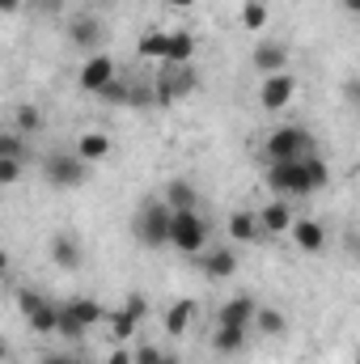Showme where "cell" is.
Returning <instances> with one entry per match:
<instances>
[{"label": "cell", "instance_id": "d590c367", "mask_svg": "<svg viewBox=\"0 0 360 364\" xmlns=\"http://www.w3.org/2000/svg\"><path fill=\"white\" fill-rule=\"evenodd\" d=\"M106 364H136V352H127V348H115Z\"/></svg>", "mask_w": 360, "mask_h": 364}, {"label": "cell", "instance_id": "6da1fadb", "mask_svg": "<svg viewBox=\"0 0 360 364\" xmlns=\"http://www.w3.org/2000/svg\"><path fill=\"white\" fill-rule=\"evenodd\" d=\"M331 182L327 161L314 153V157H301V161H271L268 166V186L280 195H314Z\"/></svg>", "mask_w": 360, "mask_h": 364}, {"label": "cell", "instance_id": "8d00e7d4", "mask_svg": "<svg viewBox=\"0 0 360 364\" xmlns=\"http://www.w3.org/2000/svg\"><path fill=\"white\" fill-rule=\"evenodd\" d=\"M166 4H170V9H195L199 0H166Z\"/></svg>", "mask_w": 360, "mask_h": 364}, {"label": "cell", "instance_id": "ba28073f", "mask_svg": "<svg viewBox=\"0 0 360 364\" xmlns=\"http://www.w3.org/2000/svg\"><path fill=\"white\" fill-rule=\"evenodd\" d=\"M149 314V301L144 296H127L123 301V309H115L106 322H110V335H115V343H127L132 335H136V326H140V318Z\"/></svg>", "mask_w": 360, "mask_h": 364}, {"label": "cell", "instance_id": "b9f144b4", "mask_svg": "<svg viewBox=\"0 0 360 364\" xmlns=\"http://www.w3.org/2000/svg\"><path fill=\"white\" fill-rule=\"evenodd\" d=\"M356 364H360V360H356Z\"/></svg>", "mask_w": 360, "mask_h": 364}, {"label": "cell", "instance_id": "3957f363", "mask_svg": "<svg viewBox=\"0 0 360 364\" xmlns=\"http://www.w3.org/2000/svg\"><path fill=\"white\" fill-rule=\"evenodd\" d=\"M268 161H301V157H314V136L305 127H275L263 144Z\"/></svg>", "mask_w": 360, "mask_h": 364}, {"label": "cell", "instance_id": "30bf717a", "mask_svg": "<svg viewBox=\"0 0 360 364\" xmlns=\"http://www.w3.org/2000/svg\"><path fill=\"white\" fill-rule=\"evenodd\" d=\"M68 43H73L77 51H93V55H97V47H102V21H97L93 13L68 17Z\"/></svg>", "mask_w": 360, "mask_h": 364}, {"label": "cell", "instance_id": "d4e9b609", "mask_svg": "<svg viewBox=\"0 0 360 364\" xmlns=\"http://www.w3.org/2000/svg\"><path fill=\"white\" fill-rule=\"evenodd\" d=\"M13 127H17L21 136H30V132H43V114H38V106H17V114H13Z\"/></svg>", "mask_w": 360, "mask_h": 364}, {"label": "cell", "instance_id": "f1b7e54d", "mask_svg": "<svg viewBox=\"0 0 360 364\" xmlns=\"http://www.w3.org/2000/svg\"><path fill=\"white\" fill-rule=\"evenodd\" d=\"M140 55L144 60H166V30H153L140 38Z\"/></svg>", "mask_w": 360, "mask_h": 364}, {"label": "cell", "instance_id": "ffe728a7", "mask_svg": "<svg viewBox=\"0 0 360 364\" xmlns=\"http://www.w3.org/2000/svg\"><path fill=\"white\" fill-rule=\"evenodd\" d=\"M259 225H263L268 233H288V229L297 225V216H292V208H288L284 199H275V203H268V208L259 212Z\"/></svg>", "mask_w": 360, "mask_h": 364}, {"label": "cell", "instance_id": "8992f818", "mask_svg": "<svg viewBox=\"0 0 360 364\" xmlns=\"http://www.w3.org/2000/svg\"><path fill=\"white\" fill-rule=\"evenodd\" d=\"M195 85H199V73H195L191 64H162V73L153 77V90H157V102H162V106L186 97Z\"/></svg>", "mask_w": 360, "mask_h": 364}, {"label": "cell", "instance_id": "ab89813d", "mask_svg": "<svg viewBox=\"0 0 360 364\" xmlns=\"http://www.w3.org/2000/svg\"><path fill=\"white\" fill-rule=\"evenodd\" d=\"M166 364H182V360L174 356V352H166Z\"/></svg>", "mask_w": 360, "mask_h": 364}, {"label": "cell", "instance_id": "277c9868", "mask_svg": "<svg viewBox=\"0 0 360 364\" xmlns=\"http://www.w3.org/2000/svg\"><path fill=\"white\" fill-rule=\"evenodd\" d=\"M43 178L51 182L55 191H77L90 178V161H81L77 153H51L43 161Z\"/></svg>", "mask_w": 360, "mask_h": 364}, {"label": "cell", "instance_id": "9a60e30c", "mask_svg": "<svg viewBox=\"0 0 360 364\" xmlns=\"http://www.w3.org/2000/svg\"><path fill=\"white\" fill-rule=\"evenodd\" d=\"M250 64L259 68V77H275V73H288V47L284 43H259Z\"/></svg>", "mask_w": 360, "mask_h": 364}, {"label": "cell", "instance_id": "5bb4252c", "mask_svg": "<svg viewBox=\"0 0 360 364\" xmlns=\"http://www.w3.org/2000/svg\"><path fill=\"white\" fill-rule=\"evenodd\" d=\"M60 314H64V318H73V322H77V326H85V331L110 318V314L102 309V301H93V296H73V301H64V305H60Z\"/></svg>", "mask_w": 360, "mask_h": 364}, {"label": "cell", "instance_id": "cb8c5ba5", "mask_svg": "<svg viewBox=\"0 0 360 364\" xmlns=\"http://www.w3.org/2000/svg\"><path fill=\"white\" fill-rule=\"evenodd\" d=\"M191 318H195V301H174V305L166 309V331H170V335H182V331L191 326Z\"/></svg>", "mask_w": 360, "mask_h": 364}, {"label": "cell", "instance_id": "4316f807", "mask_svg": "<svg viewBox=\"0 0 360 364\" xmlns=\"http://www.w3.org/2000/svg\"><path fill=\"white\" fill-rule=\"evenodd\" d=\"M255 326H259V335H268V339H275V335H284V314L280 309H259V318H255Z\"/></svg>", "mask_w": 360, "mask_h": 364}, {"label": "cell", "instance_id": "7402d4cb", "mask_svg": "<svg viewBox=\"0 0 360 364\" xmlns=\"http://www.w3.org/2000/svg\"><path fill=\"white\" fill-rule=\"evenodd\" d=\"M73 153H77V157H81V161H102V157H106V153H110V136H106V132H85V136H81V140H77V149H73Z\"/></svg>", "mask_w": 360, "mask_h": 364}, {"label": "cell", "instance_id": "1f68e13d", "mask_svg": "<svg viewBox=\"0 0 360 364\" xmlns=\"http://www.w3.org/2000/svg\"><path fill=\"white\" fill-rule=\"evenodd\" d=\"M136 364H166V352L153 348V343H140L136 348Z\"/></svg>", "mask_w": 360, "mask_h": 364}, {"label": "cell", "instance_id": "484cf974", "mask_svg": "<svg viewBox=\"0 0 360 364\" xmlns=\"http://www.w3.org/2000/svg\"><path fill=\"white\" fill-rule=\"evenodd\" d=\"M268 4H263V0H246V4H242V26H246V30H263V26H268Z\"/></svg>", "mask_w": 360, "mask_h": 364}, {"label": "cell", "instance_id": "44dd1931", "mask_svg": "<svg viewBox=\"0 0 360 364\" xmlns=\"http://www.w3.org/2000/svg\"><path fill=\"white\" fill-rule=\"evenodd\" d=\"M162 199H166V203H170L174 212H191V208L199 203L195 186H191L186 178H170V182H166V195H162Z\"/></svg>", "mask_w": 360, "mask_h": 364}, {"label": "cell", "instance_id": "9c48e42d", "mask_svg": "<svg viewBox=\"0 0 360 364\" xmlns=\"http://www.w3.org/2000/svg\"><path fill=\"white\" fill-rule=\"evenodd\" d=\"M297 97V77L292 73H275V77H263V85H259V106L263 110H284L288 102Z\"/></svg>", "mask_w": 360, "mask_h": 364}, {"label": "cell", "instance_id": "e575fe53", "mask_svg": "<svg viewBox=\"0 0 360 364\" xmlns=\"http://www.w3.org/2000/svg\"><path fill=\"white\" fill-rule=\"evenodd\" d=\"M344 97L360 110V77H348V81H344Z\"/></svg>", "mask_w": 360, "mask_h": 364}, {"label": "cell", "instance_id": "f546056e", "mask_svg": "<svg viewBox=\"0 0 360 364\" xmlns=\"http://www.w3.org/2000/svg\"><path fill=\"white\" fill-rule=\"evenodd\" d=\"M0 157H26V140H21L17 127H9V132L0 136Z\"/></svg>", "mask_w": 360, "mask_h": 364}, {"label": "cell", "instance_id": "d6a6232c", "mask_svg": "<svg viewBox=\"0 0 360 364\" xmlns=\"http://www.w3.org/2000/svg\"><path fill=\"white\" fill-rule=\"evenodd\" d=\"M60 335H64V339H73V343H77V339H85V326H77V322H73V318H64V314H60Z\"/></svg>", "mask_w": 360, "mask_h": 364}, {"label": "cell", "instance_id": "4fadbf2b", "mask_svg": "<svg viewBox=\"0 0 360 364\" xmlns=\"http://www.w3.org/2000/svg\"><path fill=\"white\" fill-rule=\"evenodd\" d=\"M255 318H259V305L250 296H229L216 309V326H255Z\"/></svg>", "mask_w": 360, "mask_h": 364}, {"label": "cell", "instance_id": "7a4b0ae2", "mask_svg": "<svg viewBox=\"0 0 360 364\" xmlns=\"http://www.w3.org/2000/svg\"><path fill=\"white\" fill-rule=\"evenodd\" d=\"M170 220H174V208L166 203V199H149L140 212H136V220H132V233L144 242V246H170Z\"/></svg>", "mask_w": 360, "mask_h": 364}, {"label": "cell", "instance_id": "7c38bea8", "mask_svg": "<svg viewBox=\"0 0 360 364\" xmlns=\"http://www.w3.org/2000/svg\"><path fill=\"white\" fill-rule=\"evenodd\" d=\"M199 267L208 279H229V275H238V250L233 246H208Z\"/></svg>", "mask_w": 360, "mask_h": 364}, {"label": "cell", "instance_id": "5b68a950", "mask_svg": "<svg viewBox=\"0 0 360 364\" xmlns=\"http://www.w3.org/2000/svg\"><path fill=\"white\" fill-rule=\"evenodd\" d=\"M170 246L182 250V255H199L208 246V220L191 208V212H174L170 220Z\"/></svg>", "mask_w": 360, "mask_h": 364}, {"label": "cell", "instance_id": "60d3db41", "mask_svg": "<svg viewBox=\"0 0 360 364\" xmlns=\"http://www.w3.org/2000/svg\"><path fill=\"white\" fill-rule=\"evenodd\" d=\"M47 4H55V0H47Z\"/></svg>", "mask_w": 360, "mask_h": 364}, {"label": "cell", "instance_id": "8fae6325", "mask_svg": "<svg viewBox=\"0 0 360 364\" xmlns=\"http://www.w3.org/2000/svg\"><path fill=\"white\" fill-rule=\"evenodd\" d=\"M110 81H115V60H110V55L97 51V55H90V60L81 64V90L85 93H102Z\"/></svg>", "mask_w": 360, "mask_h": 364}, {"label": "cell", "instance_id": "e0dca14e", "mask_svg": "<svg viewBox=\"0 0 360 364\" xmlns=\"http://www.w3.org/2000/svg\"><path fill=\"white\" fill-rule=\"evenodd\" d=\"M195 55V34L191 30H166V60L162 64H191Z\"/></svg>", "mask_w": 360, "mask_h": 364}, {"label": "cell", "instance_id": "f35d334b", "mask_svg": "<svg viewBox=\"0 0 360 364\" xmlns=\"http://www.w3.org/2000/svg\"><path fill=\"white\" fill-rule=\"evenodd\" d=\"M17 4H21V0H0V9H4V13H17Z\"/></svg>", "mask_w": 360, "mask_h": 364}, {"label": "cell", "instance_id": "74e56055", "mask_svg": "<svg viewBox=\"0 0 360 364\" xmlns=\"http://www.w3.org/2000/svg\"><path fill=\"white\" fill-rule=\"evenodd\" d=\"M339 4H344V9H348L352 17H360V0H339Z\"/></svg>", "mask_w": 360, "mask_h": 364}, {"label": "cell", "instance_id": "4dcf8cb0", "mask_svg": "<svg viewBox=\"0 0 360 364\" xmlns=\"http://www.w3.org/2000/svg\"><path fill=\"white\" fill-rule=\"evenodd\" d=\"M17 178H21V157H0V182L13 186Z\"/></svg>", "mask_w": 360, "mask_h": 364}, {"label": "cell", "instance_id": "83f0119b", "mask_svg": "<svg viewBox=\"0 0 360 364\" xmlns=\"http://www.w3.org/2000/svg\"><path fill=\"white\" fill-rule=\"evenodd\" d=\"M132 90H136V85H127V81H119V77H115V81H110L106 90L97 93V97H102L106 106H123V102L132 106Z\"/></svg>", "mask_w": 360, "mask_h": 364}, {"label": "cell", "instance_id": "2e32d148", "mask_svg": "<svg viewBox=\"0 0 360 364\" xmlns=\"http://www.w3.org/2000/svg\"><path fill=\"white\" fill-rule=\"evenodd\" d=\"M288 233H292L297 250H305V255H322V246H327V229H322L318 220H309V216H301Z\"/></svg>", "mask_w": 360, "mask_h": 364}, {"label": "cell", "instance_id": "836d02e7", "mask_svg": "<svg viewBox=\"0 0 360 364\" xmlns=\"http://www.w3.org/2000/svg\"><path fill=\"white\" fill-rule=\"evenodd\" d=\"M38 364H85V360L73 356V352H47V356H38Z\"/></svg>", "mask_w": 360, "mask_h": 364}, {"label": "cell", "instance_id": "52a82bcc", "mask_svg": "<svg viewBox=\"0 0 360 364\" xmlns=\"http://www.w3.org/2000/svg\"><path fill=\"white\" fill-rule=\"evenodd\" d=\"M17 305H21V314H26L34 335H60V305H51L47 296H38L30 288L17 292Z\"/></svg>", "mask_w": 360, "mask_h": 364}, {"label": "cell", "instance_id": "603a6c76", "mask_svg": "<svg viewBox=\"0 0 360 364\" xmlns=\"http://www.w3.org/2000/svg\"><path fill=\"white\" fill-rule=\"evenodd\" d=\"M259 229H263V225H259V212H233V216H229V233H233L238 242H255Z\"/></svg>", "mask_w": 360, "mask_h": 364}, {"label": "cell", "instance_id": "ac0fdd59", "mask_svg": "<svg viewBox=\"0 0 360 364\" xmlns=\"http://www.w3.org/2000/svg\"><path fill=\"white\" fill-rule=\"evenodd\" d=\"M51 263L60 267V272H77L81 267V246H77V237H51Z\"/></svg>", "mask_w": 360, "mask_h": 364}, {"label": "cell", "instance_id": "d6986e66", "mask_svg": "<svg viewBox=\"0 0 360 364\" xmlns=\"http://www.w3.org/2000/svg\"><path fill=\"white\" fill-rule=\"evenodd\" d=\"M250 326H216V335H212V348L221 352V356H238V352H246V335Z\"/></svg>", "mask_w": 360, "mask_h": 364}]
</instances>
